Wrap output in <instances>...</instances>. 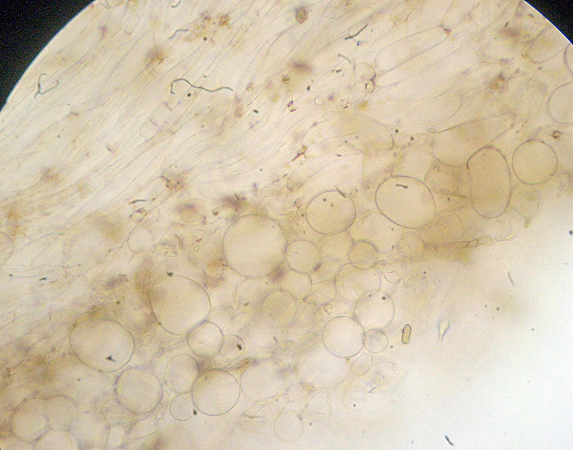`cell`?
Returning a JSON list of instances; mask_svg holds the SVG:
<instances>
[{
  "label": "cell",
  "instance_id": "10",
  "mask_svg": "<svg viewBox=\"0 0 573 450\" xmlns=\"http://www.w3.org/2000/svg\"><path fill=\"white\" fill-rule=\"evenodd\" d=\"M451 325V321L448 319H444L439 325L440 340L442 341L446 332Z\"/></svg>",
  "mask_w": 573,
  "mask_h": 450
},
{
  "label": "cell",
  "instance_id": "9",
  "mask_svg": "<svg viewBox=\"0 0 573 450\" xmlns=\"http://www.w3.org/2000/svg\"><path fill=\"white\" fill-rule=\"evenodd\" d=\"M245 345L240 338L236 336H227L223 338L219 350L221 356L230 360H235L244 353Z\"/></svg>",
  "mask_w": 573,
  "mask_h": 450
},
{
  "label": "cell",
  "instance_id": "2",
  "mask_svg": "<svg viewBox=\"0 0 573 450\" xmlns=\"http://www.w3.org/2000/svg\"><path fill=\"white\" fill-rule=\"evenodd\" d=\"M284 383L283 368L271 358L251 361L243 370L239 381L242 393L256 403L266 401L279 395Z\"/></svg>",
  "mask_w": 573,
  "mask_h": 450
},
{
  "label": "cell",
  "instance_id": "12",
  "mask_svg": "<svg viewBox=\"0 0 573 450\" xmlns=\"http://www.w3.org/2000/svg\"><path fill=\"white\" fill-rule=\"evenodd\" d=\"M306 17V12L304 9L299 10L296 14L297 21L301 23H303L305 21Z\"/></svg>",
  "mask_w": 573,
  "mask_h": 450
},
{
  "label": "cell",
  "instance_id": "5",
  "mask_svg": "<svg viewBox=\"0 0 573 450\" xmlns=\"http://www.w3.org/2000/svg\"><path fill=\"white\" fill-rule=\"evenodd\" d=\"M223 338L218 326L206 323L191 332L188 341L191 350L197 356L208 358L219 352Z\"/></svg>",
  "mask_w": 573,
  "mask_h": 450
},
{
  "label": "cell",
  "instance_id": "3",
  "mask_svg": "<svg viewBox=\"0 0 573 450\" xmlns=\"http://www.w3.org/2000/svg\"><path fill=\"white\" fill-rule=\"evenodd\" d=\"M128 372V409L136 414H147L158 407L162 399L160 379L143 369Z\"/></svg>",
  "mask_w": 573,
  "mask_h": 450
},
{
  "label": "cell",
  "instance_id": "13",
  "mask_svg": "<svg viewBox=\"0 0 573 450\" xmlns=\"http://www.w3.org/2000/svg\"><path fill=\"white\" fill-rule=\"evenodd\" d=\"M230 19L228 16H223L220 20V25H227L228 24Z\"/></svg>",
  "mask_w": 573,
  "mask_h": 450
},
{
  "label": "cell",
  "instance_id": "14",
  "mask_svg": "<svg viewBox=\"0 0 573 450\" xmlns=\"http://www.w3.org/2000/svg\"><path fill=\"white\" fill-rule=\"evenodd\" d=\"M253 88H254L253 85H252V84H250V87H249L248 89L249 91H250V90H252V89H253Z\"/></svg>",
  "mask_w": 573,
  "mask_h": 450
},
{
  "label": "cell",
  "instance_id": "4",
  "mask_svg": "<svg viewBox=\"0 0 573 450\" xmlns=\"http://www.w3.org/2000/svg\"><path fill=\"white\" fill-rule=\"evenodd\" d=\"M201 374L197 361L188 355L172 358L166 367L164 378L168 389L175 394L192 392Z\"/></svg>",
  "mask_w": 573,
  "mask_h": 450
},
{
  "label": "cell",
  "instance_id": "7",
  "mask_svg": "<svg viewBox=\"0 0 573 450\" xmlns=\"http://www.w3.org/2000/svg\"><path fill=\"white\" fill-rule=\"evenodd\" d=\"M197 409L192 392L177 394L170 404L171 416L180 422L193 418L197 414Z\"/></svg>",
  "mask_w": 573,
  "mask_h": 450
},
{
  "label": "cell",
  "instance_id": "11",
  "mask_svg": "<svg viewBox=\"0 0 573 450\" xmlns=\"http://www.w3.org/2000/svg\"><path fill=\"white\" fill-rule=\"evenodd\" d=\"M411 334V327L410 325H407L403 330L402 342L404 344L410 343V337Z\"/></svg>",
  "mask_w": 573,
  "mask_h": 450
},
{
  "label": "cell",
  "instance_id": "8",
  "mask_svg": "<svg viewBox=\"0 0 573 450\" xmlns=\"http://www.w3.org/2000/svg\"><path fill=\"white\" fill-rule=\"evenodd\" d=\"M299 425L296 417L290 412L281 414L274 424L275 435L281 440L292 442L297 438Z\"/></svg>",
  "mask_w": 573,
  "mask_h": 450
},
{
  "label": "cell",
  "instance_id": "6",
  "mask_svg": "<svg viewBox=\"0 0 573 450\" xmlns=\"http://www.w3.org/2000/svg\"><path fill=\"white\" fill-rule=\"evenodd\" d=\"M164 449H194L195 442L192 434L185 428L171 427L161 434Z\"/></svg>",
  "mask_w": 573,
  "mask_h": 450
},
{
  "label": "cell",
  "instance_id": "1",
  "mask_svg": "<svg viewBox=\"0 0 573 450\" xmlns=\"http://www.w3.org/2000/svg\"><path fill=\"white\" fill-rule=\"evenodd\" d=\"M192 394L197 408L208 416H221L237 404L241 394L239 381L230 372L211 369L200 374Z\"/></svg>",
  "mask_w": 573,
  "mask_h": 450
}]
</instances>
